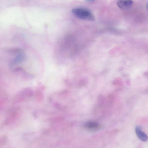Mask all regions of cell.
Segmentation results:
<instances>
[{
	"label": "cell",
	"instance_id": "9c48e42d",
	"mask_svg": "<svg viewBox=\"0 0 148 148\" xmlns=\"http://www.w3.org/2000/svg\"><path fill=\"white\" fill-rule=\"evenodd\" d=\"M86 0V1H87V2H90L93 1L95 0Z\"/></svg>",
	"mask_w": 148,
	"mask_h": 148
},
{
	"label": "cell",
	"instance_id": "7a4b0ae2",
	"mask_svg": "<svg viewBox=\"0 0 148 148\" xmlns=\"http://www.w3.org/2000/svg\"><path fill=\"white\" fill-rule=\"evenodd\" d=\"M33 94V91L31 89L25 88L21 90L16 95L13 102L16 103L23 101L27 98L31 97Z\"/></svg>",
	"mask_w": 148,
	"mask_h": 148
},
{
	"label": "cell",
	"instance_id": "30bf717a",
	"mask_svg": "<svg viewBox=\"0 0 148 148\" xmlns=\"http://www.w3.org/2000/svg\"><path fill=\"white\" fill-rule=\"evenodd\" d=\"M147 93H148V90L147 91Z\"/></svg>",
	"mask_w": 148,
	"mask_h": 148
},
{
	"label": "cell",
	"instance_id": "52a82bcc",
	"mask_svg": "<svg viewBox=\"0 0 148 148\" xmlns=\"http://www.w3.org/2000/svg\"><path fill=\"white\" fill-rule=\"evenodd\" d=\"M7 137L5 136H3L1 138L0 140V144L3 145L7 141Z\"/></svg>",
	"mask_w": 148,
	"mask_h": 148
},
{
	"label": "cell",
	"instance_id": "8992f818",
	"mask_svg": "<svg viewBox=\"0 0 148 148\" xmlns=\"http://www.w3.org/2000/svg\"><path fill=\"white\" fill-rule=\"evenodd\" d=\"M86 127L89 129H96L99 127V125L96 122H89L87 123L85 125Z\"/></svg>",
	"mask_w": 148,
	"mask_h": 148
},
{
	"label": "cell",
	"instance_id": "3957f363",
	"mask_svg": "<svg viewBox=\"0 0 148 148\" xmlns=\"http://www.w3.org/2000/svg\"><path fill=\"white\" fill-rule=\"evenodd\" d=\"M133 2L132 0H118L117 2V6L122 9H127L132 6Z\"/></svg>",
	"mask_w": 148,
	"mask_h": 148
},
{
	"label": "cell",
	"instance_id": "5b68a950",
	"mask_svg": "<svg viewBox=\"0 0 148 148\" xmlns=\"http://www.w3.org/2000/svg\"><path fill=\"white\" fill-rule=\"evenodd\" d=\"M43 86H39L36 90L35 92V97L37 100L40 101L43 99L44 95L42 91L44 90Z\"/></svg>",
	"mask_w": 148,
	"mask_h": 148
},
{
	"label": "cell",
	"instance_id": "6da1fadb",
	"mask_svg": "<svg viewBox=\"0 0 148 148\" xmlns=\"http://www.w3.org/2000/svg\"><path fill=\"white\" fill-rule=\"evenodd\" d=\"M72 12L80 19L90 21H94L95 20L94 15L87 9L83 8H75L72 10Z\"/></svg>",
	"mask_w": 148,
	"mask_h": 148
},
{
	"label": "cell",
	"instance_id": "ba28073f",
	"mask_svg": "<svg viewBox=\"0 0 148 148\" xmlns=\"http://www.w3.org/2000/svg\"><path fill=\"white\" fill-rule=\"evenodd\" d=\"M146 8L148 12V2L147 3L146 5Z\"/></svg>",
	"mask_w": 148,
	"mask_h": 148
},
{
	"label": "cell",
	"instance_id": "277c9868",
	"mask_svg": "<svg viewBox=\"0 0 148 148\" xmlns=\"http://www.w3.org/2000/svg\"><path fill=\"white\" fill-rule=\"evenodd\" d=\"M135 130L137 136L140 140L145 142L147 140V136L142 131L141 127L139 126H137L135 128Z\"/></svg>",
	"mask_w": 148,
	"mask_h": 148
}]
</instances>
